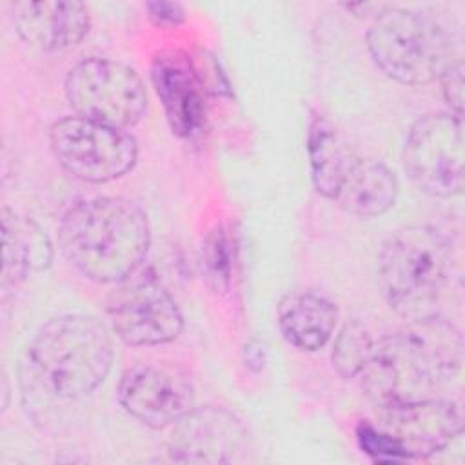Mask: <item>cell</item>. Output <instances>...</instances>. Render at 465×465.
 <instances>
[{
    "label": "cell",
    "mask_w": 465,
    "mask_h": 465,
    "mask_svg": "<svg viewBox=\"0 0 465 465\" xmlns=\"http://www.w3.org/2000/svg\"><path fill=\"white\" fill-rule=\"evenodd\" d=\"M463 363V338L454 323L434 314L374 341L361 371L367 398L378 407L434 398Z\"/></svg>",
    "instance_id": "6da1fadb"
},
{
    "label": "cell",
    "mask_w": 465,
    "mask_h": 465,
    "mask_svg": "<svg viewBox=\"0 0 465 465\" xmlns=\"http://www.w3.org/2000/svg\"><path fill=\"white\" fill-rule=\"evenodd\" d=\"M58 238L65 260L87 280L120 283L142 267L151 227L138 203L122 196H98L67 209Z\"/></svg>",
    "instance_id": "7a4b0ae2"
},
{
    "label": "cell",
    "mask_w": 465,
    "mask_h": 465,
    "mask_svg": "<svg viewBox=\"0 0 465 465\" xmlns=\"http://www.w3.org/2000/svg\"><path fill=\"white\" fill-rule=\"evenodd\" d=\"M107 325L91 314L67 312L45 322L25 351L33 389L54 401H78L94 392L113 365Z\"/></svg>",
    "instance_id": "3957f363"
},
{
    "label": "cell",
    "mask_w": 465,
    "mask_h": 465,
    "mask_svg": "<svg viewBox=\"0 0 465 465\" xmlns=\"http://www.w3.org/2000/svg\"><path fill=\"white\" fill-rule=\"evenodd\" d=\"M454 254L449 238L430 225L394 231L378 254V283L400 316L418 320L434 314L449 283Z\"/></svg>",
    "instance_id": "277c9868"
},
{
    "label": "cell",
    "mask_w": 465,
    "mask_h": 465,
    "mask_svg": "<svg viewBox=\"0 0 465 465\" xmlns=\"http://www.w3.org/2000/svg\"><path fill=\"white\" fill-rule=\"evenodd\" d=\"M367 49L376 67L403 85H425L452 64L447 33L427 15L383 7L367 29Z\"/></svg>",
    "instance_id": "5b68a950"
},
{
    "label": "cell",
    "mask_w": 465,
    "mask_h": 465,
    "mask_svg": "<svg viewBox=\"0 0 465 465\" xmlns=\"http://www.w3.org/2000/svg\"><path fill=\"white\" fill-rule=\"evenodd\" d=\"M65 96L78 116L127 129L147 111V89L131 65L102 56L74 64L65 76Z\"/></svg>",
    "instance_id": "8992f818"
},
{
    "label": "cell",
    "mask_w": 465,
    "mask_h": 465,
    "mask_svg": "<svg viewBox=\"0 0 465 465\" xmlns=\"http://www.w3.org/2000/svg\"><path fill=\"white\" fill-rule=\"evenodd\" d=\"M56 162L74 178L107 183L127 174L138 160V143L125 131L84 116H64L49 129Z\"/></svg>",
    "instance_id": "52a82bcc"
},
{
    "label": "cell",
    "mask_w": 465,
    "mask_h": 465,
    "mask_svg": "<svg viewBox=\"0 0 465 465\" xmlns=\"http://www.w3.org/2000/svg\"><path fill=\"white\" fill-rule=\"evenodd\" d=\"M403 167L427 194L452 198L463 191V124L450 113L418 118L403 145Z\"/></svg>",
    "instance_id": "ba28073f"
},
{
    "label": "cell",
    "mask_w": 465,
    "mask_h": 465,
    "mask_svg": "<svg viewBox=\"0 0 465 465\" xmlns=\"http://www.w3.org/2000/svg\"><path fill=\"white\" fill-rule=\"evenodd\" d=\"M134 274L120 282V289L107 302L113 332L133 347H153L176 340L183 329L176 300L154 276Z\"/></svg>",
    "instance_id": "9c48e42d"
},
{
    "label": "cell",
    "mask_w": 465,
    "mask_h": 465,
    "mask_svg": "<svg viewBox=\"0 0 465 465\" xmlns=\"http://www.w3.org/2000/svg\"><path fill=\"white\" fill-rule=\"evenodd\" d=\"M122 409L151 429L173 427L194 409L193 381L178 369L153 363L129 367L116 391Z\"/></svg>",
    "instance_id": "30bf717a"
},
{
    "label": "cell",
    "mask_w": 465,
    "mask_h": 465,
    "mask_svg": "<svg viewBox=\"0 0 465 465\" xmlns=\"http://www.w3.org/2000/svg\"><path fill=\"white\" fill-rule=\"evenodd\" d=\"M245 425L223 407H194L173 425L167 454L178 463H234L247 460Z\"/></svg>",
    "instance_id": "8fae6325"
},
{
    "label": "cell",
    "mask_w": 465,
    "mask_h": 465,
    "mask_svg": "<svg viewBox=\"0 0 465 465\" xmlns=\"http://www.w3.org/2000/svg\"><path fill=\"white\" fill-rule=\"evenodd\" d=\"M378 412V427L398 445L403 460L436 454L463 430L460 403L445 398L381 407Z\"/></svg>",
    "instance_id": "7c38bea8"
},
{
    "label": "cell",
    "mask_w": 465,
    "mask_h": 465,
    "mask_svg": "<svg viewBox=\"0 0 465 465\" xmlns=\"http://www.w3.org/2000/svg\"><path fill=\"white\" fill-rule=\"evenodd\" d=\"M151 82L163 105L171 131L198 138L207 124V82L202 69L182 51H160L151 64Z\"/></svg>",
    "instance_id": "4fadbf2b"
},
{
    "label": "cell",
    "mask_w": 465,
    "mask_h": 465,
    "mask_svg": "<svg viewBox=\"0 0 465 465\" xmlns=\"http://www.w3.org/2000/svg\"><path fill=\"white\" fill-rule=\"evenodd\" d=\"M18 36L31 47L60 53L76 47L89 33L91 16L82 2H18L13 5Z\"/></svg>",
    "instance_id": "5bb4252c"
},
{
    "label": "cell",
    "mask_w": 465,
    "mask_h": 465,
    "mask_svg": "<svg viewBox=\"0 0 465 465\" xmlns=\"http://www.w3.org/2000/svg\"><path fill=\"white\" fill-rule=\"evenodd\" d=\"M400 182L383 162L351 154L334 202L358 218L385 214L398 198Z\"/></svg>",
    "instance_id": "9a60e30c"
},
{
    "label": "cell",
    "mask_w": 465,
    "mask_h": 465,
    "mask_svg": "<svg viewBox=\"0 0 465 465\" xmlns=\"http://www.w3.org/2000/svg\"><path fill=\"white\" fill-rule=\"evenodd\" d=\"M276 323L291 345L314 352L332 338L338 323V307L323 294L294 291L278 302Z\"/></svg>",
    "instance_id": "2e32d148"
},
{
    "label": "cell",
    "mask_w": 465,
    "mask_h": 465,
    "mask_svg": "<svg viewBox=\"0 0 465 465\" xmlns=\"http://www.w3.org/2000/svg\"><path fill=\"white\" fill-rule=\"evenodd\" d=\"M2 289L16 287L31 271L45 269L53 260L47 234L27 218H20L7 205L2 207Z\"/></svg>",
    "instance_id": "e0dca14e"
},
{
    "label": "cell",
    "mask_w": 465,
    "mask_h": 465,
    "mask_svg": "<svg viewBox=\"0 0 465 465\" xmlns=\"http://www.w3.org/2000/svg\"><path fill=\"white\" fill-rule=\"evenodd\" d=\"M307 153L314 189L322 196L334 200L352 153L345 147L332 124L322 116H314L309 125Z\"/></svg>",
    "instance_id": "ac0fdd59"
},
{
    "label": "cell",
    "mask_w": 465,
    "mask_h": 465,
    "mask_svg": "<svg viewBox=\"0 0 465 465\" xmlns=\"http://www.w3.org/2000/svg\"><path fill=\"white\" fill-rule=\"evenodd\" d=\"M236 260L234 234L225 225H216L207 232L202 245V267L207 283L216 292H227L232 283Z\"/></svg>",
    "instance_id": "d6986e66"
},
{
    "label": "cell",
    "mask_w": 465,
    "mask_h": 465,
    "mask_svg": "<svg viewBox=\"0 0 465 465\" xmlns=\"http://www.w3.org/2000/svg\"><path fill=\"white\" fill-rule=\"evenodd\" d=\"M374 340L369 331L356 320L347 322L336 334L332 345V369L341 378L360 376L372 354Z\"/></svg>",
    "instance_id": "ffe728a7"
},
{
    "label": "cell",
    "mask_w": 465,
    "mask_h": 465,
    "mask_svg": "<svg viewBox=\"0 0 465 465\" xmlns=\"http://www.w3.org/2000/svg\"><path fill=\"white\" fill-rule=\"evenodd\" d=\"M441 80V91L447 105L450 107V114L461 118L463 114V64L452 62L443 74Z\"/></svg>",
    "instance_id": "44dd1931"
},
{
    "label": "cell",
    "mask_w": 465,
    "mask_h": 465,
    "mask_svg": "<svg viewBox=\"0 0 465 465\" xmlns=\"http://www.w3.org/2000/svg\"><path fill=\"white\" fill-rule=\"evenodd\" d=\"M147 15L153 20V24L162 27L178 25L185 20V11L178 2H165V0H154L145 4Z\"/></svg>",
    "instance_id": "7402d4cb"
},
{
    "label": "cell",
    "mask_w": 465,
    "mask_h": 465,
    "mask_svg": "<svg viewBox=\"0 0 465 465\" xmlns=\"http://www.w3.org/2000/svg\"><path fill=\"white\" fill-rule=\"evenodd\" d=\"M243 361L254 372L263 369V365H265V349H263L262 341L251 340V341L245 343V347H243Z\"/></svg>",
    "instance_id": "603a6c76"
}]
</instances>
